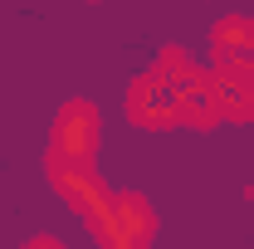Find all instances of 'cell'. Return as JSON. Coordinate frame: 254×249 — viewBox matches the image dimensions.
<instances>
[{
  "label": "cell",
  "mask_w": 254,
  "mask_h": 249,
  "mask_svg": "<svg viewBox=\"0 0 254 249\" xmlns=\"http://www.w3.org/2000/svg\"><path fill=\"white\" fill-rule=\"evenodd\" d=\"M54 186L64 190V200L73 210H83L98 225V235H108V225H113V195H108V186L98 176L78 171V161H54Z\"/></svg>",
  "instance_id": "6da1fadb"
},
{
  "label": "cell",
  "mask_w": 254,
  "mask_h": 249,
  "mask_svg": "<svg viewBox=\"0 0 254 249\" xmlns=\"http://www.w3.org/2000/svg\"><path fill=\"white\" fill-rule=\"evenodd\" d=\"M127 118L142 127H166V123H181V88L166 78V73H147L132 83L127 93Z\"/></svg>",
  "instance_id": "7a4b0ae2"
},
{
  "label": "cell",
  "mask_w": 254,
  "mask_h": 249,
  "mask_svg": "<svg viewBox=\"0 0 254 249\" xmlns=\"http://www.w3.org/2000/svg\"><path fill=\"white\" fill-rule=\"evenodd\" d=\"M98 147V113L88 103H68L54 123V161H88Z\"/></svg>",
  "instance_id": "3957f363"
},
{
  "label": "cell",
  "mask_w": 254,
  "mask_h": 249,
  "mask_svg": "<svg viewBox=\"0 0 254 249\" xmlns=\"http://www.w3.org/2000/svg\"><path fill=\"white\" fill-rule=\"evenodd\" d=\"M210 88H215V103H220V118H254V68L250 63H220Z\"/></svg>",
  "instance_id": "277c9868"
},
{
  "label": "cell",
  "mask_w": 254,
  "mask_h": 249,
  "mask_svg": "<svg viewBox=\"0 0 254 249\" xmlns=\"http://www.w3.org/2000/svg\"><path fill=\"white\" fill-rule=\"evenodd\" d=\"M152 235V210L142 195H113V225H108V245H142Z\"/></svg>",
  "instance_id": "5b68a950"
},
{
  "label": "cell",
  "mask_w": 254,
  "mask_h": 249,
  "mask_svg": "<svg viewBox=\"0 0 254 249\" xmlns=\"http://www.w3.org/2000/svg\"><path fill=\"white\" fill-rule=\"evenodd\" d=\"M210 49H215V63H250L254 68V20H245V15L220 20L210 34Z\"/></svg>",
  "instance_id": "8992f818"
},
{
  "label": "cell",
  "mask_w": 254,
  "mask_h": 249,
  "mask_svg": "<svg viewBox=\"0 0 254 249\" xmlns=\"http://www.w3.org/2000/svg\"><path fill=\"white\" fill-rule=\"evenodd\" d=\"M181 118L186 123H215L220 118V103H215V88H210L205 73H195V78L181 83Z\"/></svg>",
  "instance_id": "52a82bcc"
}]
</instances>
